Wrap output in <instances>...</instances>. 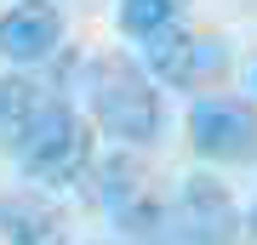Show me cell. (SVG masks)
<instances>
[{
    "label": "cell",
    "instance_id": "1",
    "mask_svg": "<svg viewBox=\"0 0 257 245\" xmlns=\"http://www.w3.org/2000/svg\"><path fill=\"white\" fill-rule=\"evenodd\" d=\"M86 91H92V114H97V126L120 137V143H132V148H143V143H155L160 137V97H155V80L132 63V57H97L92 69H86Z\"/></svg>",
    "mask_w": 257,
    "mask_h": 245
},
{
    "label": "cell",
    "instance_id": "2",
    "mask_svg": "<svg viewBox=\"0 0 257 245\" xmlns=\"http://www.w3.org/2000/svg\"><path fill=\"white\" fill-rule=\"evenodd\" d=\"M12 160H18L35 182H80L86 165H92V126L57 97L52 109L35 120V131L18 143Z\"/></svg>",
    "mask_w": 257,
    "mask_h": 245
},
{
    "label": "cell",
    "instance_id": "3",
    "mask_svg": "<svg viewBox=\"0 0 257 245\" xmlns=\"http://www.w3.org/2000/svg\"><path fill=\"white\" fill-rule=\"evenodd\" d=\"M166 245H240L246 239V222L229 200L217 177H183L177 188V205L166 211Z\"/></svg>",
    "mask_w": 257,
    "mask_h": 245
},
{
    "label": "cell",
    "instance_id": "4",
    "mask_svg": "<svg viewBox=\"0 0 257 245\" xmlns=\"http://www.w3.org/2000/svg\"><path fill=\"white\" fill-rule=\"evenodd\" d=\"M92 194L114 217V228H126V234H138V239H149V234L166 228V205H160V194H155V182H149L138 154H109L97 165Z\"/></svg>",
    "mask_w": 257,
    "mask_h": 245
},
{
    "label": "cell",
    "instance_id": "5",
    "mask_svg": "<svg viewBox=\"0 0 257 245\" xmlns=\"http://www.w3.org/2000/svg\"><path fill=\"white\" fill-rule=\"evenodd\" d=\"M189 143L200 160H257V109L240 97H200L189 109Z\"/></svg>",
    "mask_w": 257,
    "mask_h": 245
},
{
    "label": "cell",
    "instance_id": "6",
    "mask_svg": "<svg viewBox=\"0 0 257 245\" xmlns=\"http://www.w3.org/2000/svg\"><path fill=\"white\" fill-rule=\"evenodd\" d=\"M63 40V18H57L52 0H18L12 12H0V57L6 63H46Z\"/></svg>",
    "mask_w": 257,
    "mask_h": 245
},
{
    "label": "cell",
    "instance_id": "7",
    "mask_svg": "<svg viewBox=\"0 0 257 245\" xmlns=\"http://www.w3.org/2000/svg\"><path fill=\"white\" fill-rule=\"evenodd\" d=\"M0 234L12 245H69V222L40 194H0Z\"/></svg>",
    "mask_w": 257,
    "mask_h": 245
},
{
    "label": "cell",
    "instance_id": "8",
    "mask_svg": "<svg viewBox=\"0 0 257 245\" xmlns=\"http://www.w3.org/2000/svg\"><path fill=\"white\" fill-rule=\"evenodd\" d=\"M52 103H57V91H46L40 80H29V74H6V80H0V148L18 154V143L35 131V120L46 114Z\"/></svg>",
    "mask_w": 257,
    "mask_h": 245
},
{
    "label": "cell",
    "instance_id": "9",
    "mask_svg": "<svg viewBox=\"0 0 257 245\" xmlns=\"http://www.w3.org/2000/svg\"><path fill=\"white\" fill-rule=\"evenodd\" d=\"M143 63L166 86H189L194 74H200V63H206V40H194L189 29L166 23V29H155V35L143 40Z\"/></svg>",
    "mask_w": 257,
    "mask_h": 245
},
{
    "label": "cell",
    "instance_id": "10",
    "mask_svg": "<svg viewBox=\"0 0 257 245\" xmlns=\"http://www.w3.org/2000/svg\"><path fill=\"white\" fill-rule=\"evenodd\" d=\"M177 18H183V0H120V29L138 40H149L155 29L177 23Z\"/></svg>",
    "mask_w": 257,
    "mask_h": 245
},
{
    "label": "cell",
    "instance_id": "11",
    "mask_svg": "<svg viewBox=\"0 0 257 245\" xmlns=\"http://www.w3.org/2000/svg\"><path fill=\"white\" fill-rule=\"evenodd\" d=\"M246 234H257V205H251V217H246Z\"/></svg>",
    "mask_w": 257,
    "mask_h": 245
}]
</instances>
